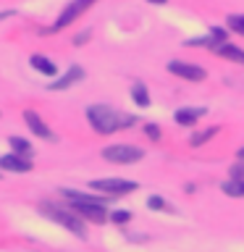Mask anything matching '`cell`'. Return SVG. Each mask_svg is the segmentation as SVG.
<instances>
[{
	"label": "cell",
	"instance_id": "cell-13",
	"mask_svg": "<svg viewBox=\"0 0 244 252\" xmlns=\"http://www.w3.org/2000/svg\"><path fill=\"white\" fill-rule=\"evenodd\" d=\"M31 68L45 76H55V71H58L55 63H50V58H45V55H31Z\"/></svg>",
	"mask_w": 244,
	"mask_h": 252
},
{
	"label": "cell",
	"instance_id": "cell-27",
	"mask_svg": "<svg viewBox=\"0 0 244 252\" xmlns=\"http://www.w3.org/2000/svg\"><path fill=\"white\" fill-rule=\"evenodd\" d=\"M239 160H244V147H239Z\"/></svg>",
	"mask_w": 244,
	"mask_h": 252
},
{
	"label": "cell",
	"instance_id": "cell-17",
	"mask_svg": "<svg viewBox=\"0 0 244 252\" xmlns=\"http://www.w3.org/2000/svg\"><path fill=\"white\" fill-rule=\"evenodd\" d=\"M8 145L13 147V153H19V155H31V142L29 139H21V137H11L8 139Z\"/></svg>",
	"mask_w": 244,
	"mask_h": 252
},
{
	"label": "cell",
	"instance_id": "cell-4",
	"mask_svg": "<svg viewBox=\"0 0 244 252\" xmlns=\"http://www.w3.org/2000/svg\"><path fill=\"white\" fill-rule=\"evenodd\" d=\"M97 3V0H71V3L61 11V16H58V21L50 27V32H61V29H66V27H71L79 16H82L84 11H90V8Z\"/></svg>",
	"mask_w": 244,
	"mask_h": 252
},
{
	"label": "cell",
	"instance_id": "cell-14",
	"mask_svg": "<svg viewBox=\"0 0 244 252\" xmlns=\"http://www.w3.org/2000/svg\"><path fill=\"white\" fill-rule=\"evenodd\" d=\"M218 131H220L218 126H210V129H205V131H197V134H192V139H189V145H192V147H202L205 142H210V139L215 137Z\"/></svg>",
	"mask_w": 244,
	"mask_h": 252
},
{
	"label": "cell",
	"instance_id": "cell-5",
	"mask_svg": "<svg viewBox=\"0 0 244 252\" xmlns=\"http://www.w3.org/2000/svg\"><path fill=\"white\" fill-rule=\"evenodd\" d=\"M71 210H74L79 218L92 220V223H105V220L110 218V216H108V210H105V202L79 200V202H71Z\"/></svg>",
	"mask_w": 244,
	"mask_h": 252
},
{
	"label": "cell",
	"instance_id": "cell-21",
	"mask_svg": "<svg viewBox=\"0 0 244 252\" xmlns=\"http://www.w3.org/2000/svg\"><path fill=\"white\" fill-rule=\"evenodd\" d=\"M110 220H113V223H129L131 213L129 210H113V213H110Z\"/></svg>",
	"mask_w": 244,
	"mask_h": 252
},
{
	"label": "cell",
	"instance_id": "cell-15",
	"mask_svg": "<svg viewBox=\"0 0 244 252\" xmlns=\"http://www.w3.org/2000/svg\"><path fill=\"white\" fill-rule=\"evenodd\" d=\"M131 97H134V102H137L139 108H147L150 105V92H147V87L142 84V82H137L131 87Z\"/></svg>",
	"mask_w": 244,
	"mask_h": 252
},
{
	"label": "cell",
	"instance_id": "cell-12",
	"mask_svg": "<svg viewBox=\"0 0 244 252\" xmlns=\"http://www.w3.org/2000/svg\"><path fill=\"white\" fill-rule=\"evenodd\" d=\"M215 53H218V55H223V58H228V61L244 63V50H242V47H236V45H231V42L218 45V47H215Z\"/></svg>",
	"mask_w": 244,
	"mask_h": 252
},
{
	"label": "cell",
	"instance_id": "cell-1",
	"mask_svg": "<svg viewBox=\"0 0 244 252\" xmlns=\"http://www.w3.org/2000/svg\"><path fill=\"white\" fill-rule=\"evenodd\" d=\"M87 121H90V126L97 134H113V131L134 126L137 124V116L113 110L110 105H90L87 108Z\"/></svg>",
	"mask_w": 244,
	"mask_h": 252
},
{
	"label": "cell",
	"instance_id": "cell-10",
	"mask_svg": "<svg viewBox=\"0 0 244 252\" xmlns=\"http://www.w3.org/2000/svg\"><path fill=\"white\" fill-rule=\"evenodd\" d=\"M84 79V68L82 66H71L66 74H63L61 79H55L53 84H47V90H53V92H61V90H68L71 84H76V82H82Z\"/></svg>",
	"mask_w": 244,
	"mask_h": 252
},
{
	"label": "cell",
	"instance_id": "cell-22",
	"mask_svg": "<svg viewBox=\"0 0 244 252\" xmlns=\"http://www.w3.org/2000/svg\"><path fill=\"white\" fill-rule=\"evenodd\" d=\"M231 179L244 181V160H239V163H234V165H231Z\"/></svg>",
	"mask_w": 244,
	"mask_h": 252
},
{
	"label": "cell",
	"instance_id": "cell-11",
	"mask_svg": "<svg viewBox=\"0 0 244 252\" xmlns=\"http://www.w3.org/2000/svg\"><path fill=\"white\" fill-rule=\"evenodd\" d=\"M200 116H205V108H184V110H176V124L181 126H192Z\"/></svg>",
	"mask_w": 244,
	"mask_h": 252
},
{
	"label": "cell",
	"instance_id": "cell-18",
	"mask_svg": "<svg viewBox=\"0 0 244 252\" xmlns=\"http://www.w3.org/2000/svg\"><path fill=\"white\" fill-rule=\"evenodd\" d=\"M220 189H223V194H228V197H244V181L231 179V181H226V184H220Z\"/></svg>",
	"mask_w": 244,
	"mask_h": 252
},
{
	"label": "cell",
	"instance_id": "cell-6",
	"mask_svg": "<svg viewBox=\"0 0 244 252\" xmlns=\"http://www.w3.org/2000/svg\"><path fill=\"white\" fill-rule=\"evenodd\" d=\"M90 189H97L102 194L118 197V194H129L139 187H137V181H129V179H94V181H90Z\"/></svg>",
	"mask_w": 244,
	"mask_h": 252
},
{
	"label": "cell",
	"instance_id": "cell-16",
	"mask_svg": "<svg viewBox=\"0 0 244 252\" xmlns=\"http://www.w3.org/2000/svg\"><path fill=\"white\" fill-rule=\"evenodd\" d=\"M228 39V32L226 29H220V27H210V34H208V47H213L215 50L218 45H223Z\"/></svg>",
	"mask_w": 244,
	"mask_h": 252
},
{
	"label": "cell",
	"instance_id": "cell-19",
	"mask_svg": "<svg viewBox=\"0 0 244 252\" xmlns=\"http://www.w3.org/2000/svg\"><path fill=\"white\" fill-rule=\"evenodd\" d=\"M226 24H228V29H231V32H236V34L244 37V13H231L226 19Z\"/></svg>",
	"mask_w": 244,
	"mask_h": 252
},
{
	"label": "cell",
	"instance_id": "cell-24",
	"mask_svg": "<svg viewBox=\"0 0 244 252\" xmlns=\"http://www.w3.org/2000/svg\"><path fill=\"white\" fill-rule=\"evenodd\" d=\"M87 39H90V32H82V34H76V37H74V45H84Z\"/></svg>",
	"mask_w": 244,
	"mask_h": 252
},
{
	"label": "cell",
	"instance_id": "cell-2",
	"mask_svg": "<svg viewBox=\"0 0 244 252\" xmlns=\"http://www.w3.org/2000/svg\"><path fill=\"white\" fill-rule=\"evenodd\" d=\"M39 210H42V216L47 218H53L55 223H61V226H66L74 236H79V239H84L87 236V228H84V220L76 216L74 210H66V208H58V205H53V202H42L39 205Z\"/></svg>",
	"mask_w": 244,
	"mask_h": 252
},
{
	"label": "cell",
	"instance_id": "cell-20",
	"mask_svg": "<svg viewBox=\"0 0 244 252\" xmlns=\"http://www.w3.org/2000/svg\"><path fill=\"white\" fill-rule=\"evenodd\" d=\"M147 208H152V210H165V213H171V210H173L171 205L163 200V197H150V200H147Z\"/></svg>",
	"mask_w": 244,
	"mask_h": 252
},
{
	"label": "cell",
	"instance_id": "cell-9",
	"mask_svg": "<svg viewBox=\"0 0 244 252\" xmlns=\"http://www.w3.org/2000/svg\"><path fill=\"white\" fill-rule=\"evenodd\" d=\"M0 168L13 171V173H29L31 171V160H29L27 155H19V153L3 155V158H0Z\"/></svg>",
	"mask_w": 244,
	"mask_h": 252
},
{
	"label": "cell",
	"instance_id": "cell-26",
	"mask_svg": "<svg viewBox=\"0 0 244 252\" xmlns=\"http://www.w3.org/2000/svg\"><path fill=\"white\" fill-rule=\"evenodd\" d=\"M8 16H13V11H3V13H0V19H8Z\"/></svg>",
	"mask_w": 244,
	"mask_h": 252
},
{
	"label": "cell",
	"instance_id": "cell-23",
	"mask_svg": "<svg viewBox=\"0 0 244 252\" xmlns=\"http://www.w3.org/2000/svg\"><path fill=\"white\" fill-rule=\"evenodd\" d=\"M145 134H147V137L152 139V142H157V139H160V129H157L155 124H147V126H145Z\"/></svg>",
	"mask_w": 244,
	"mask_h": 252
},
{
	"label": "cell",
	"instance_id": "cell-8",
	"mask_svg": "<svg viewBox=\"0 0 244 252\" xmlns=\"http://www.w3.org/2000/svg\"><path fill=\"white\" fill-rule=\"evenodd\" d=\"M24 121H27V126H29V131H31V134L42 137L45 142H55V139H58V137H55V134L50 131V126H47L42 118L34 113V110H27V113H24Z\"/></svg>",
	"mask_w": 244,
	"mask_h": 252
},
{
	"label": "cell",
	"instance_id": "cell-7",
	"mask_svg": "<svg viewBox=\"0 0 244 252\" xmlns=\"http://www.w3.org/2000/svg\"><path fill=\"white\" fill-rule=\"evenodd\" d=\"M168 71L173 76H181L186 79V82H202L205 76H208V71L202 66H194V63H184V61H171L168 63Z\"/></svg>",
	"mask_w": 244,
	"mask_h": 252
},
{
	"label": "cell",
	"instance_id": "cell-25",
	"mask_svg": "<svg viewBox=\"0 0 244 252\" xmlns=\"http://www.w3.org/2000/svg\"><path fill=\"white\" fill-rule=\"evenodd\" d=\"M147 3H152V5H163V3H168V0H147Z\"/></svg>",
	"mask_w": 244,
	"mask_h": 252
},
{
	"label": "cell",
	"instance_id": "cell-3",
	"mask_svg": "<svg viewBox=\"0 0 244 252\" xmlns=\"http://www.w3.org/2000/svg\"><path fill=\"white\" fill-rule=\"evenodd\" d=\"M102 158H105V160H110V163L126 165V163L142 160V158H145V150H142V147H134V145H110V147L102 150Z\"/></svg>",
	"mask_w": 244,
	"mask_h": 252
}]
</instances>
